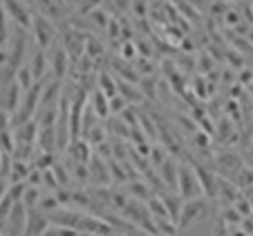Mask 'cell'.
<instances>
[{
	"instance_id": "cell-30",
	"label": "cell",
	"mask_w": 253,
	"mask_h": 236,
	"mask_svg": "<svg viewBox=\"0 0 253 236\" xmlns=\"http://www.w3.org/2000/svg\"><path fill=\"white\" fill-rule=\"evenodd\" d=\"M130 9H132V14L137 16V18H146V16H148V2H146V0H132V7H130Z\"/></svg>"
},
{
	"instance_id": "cell-6",
	"label": "cell",
	"mask_w": 253,
	"mask_h": 236,
	"mask_svg": "<svg viewBox=\"0 0 253 236\" xmlns=\"http://www.w3.org/2000/svg\"><path fill=\"white\" fill-rule=\"evenodd\" d=\"M206 212V200L204 198H197V200H186L184 202V209H182V216H179V225L182 230H186L188 225H193V223L197 221V218H202V214Z\"/></svg>"
},
{
	"instance_id": "cell-17",
	"label": "cell",
	"mask_w": 253,
	"mask_h": 236,
	"mask_svg": "<svg viewBox=\"0 0 253 236\" xmlns=\"http://www.w3.org/2000/svg\"><path fill=\"white\" fill-rule=\"evenodd\" d=\"M32 174V169H29L27 162L23 160H14L11 162V176H9V184H18V182H25Z\"/></svg>"
},
{
	"instance_id": "cell-16",
	"label": "cell",
	"mask_w": 253,
	"mask_h": 236,
	"mask_svg": "<svg viewBox=\"0 0 253 236\" xmlns=\"http://www.w3.org/2000/svg\"><path fill=\"white\" fill-rule=\"evenodd\" d=\"M128 191H130V196L139 202H148L150 198H153V193H150L153 189L143 182V180H132V182H128Z\"/></svg>"
},
{
	"instance_id": "cell-7",
	"label": "cell",
	"mask_w": 253,
	"mask_h": 236,
	"mask_svg": "<svg viewBox=\"0 0 253 236\" xmlns=\"http://www.w3.org/2000/svg\"><path fill=\"white\" fill-rule=\"evenodd\" d=\"M193 169H195V174L197 178H200V184L202 189H204V196L206 198H217V176L211 174V169L202 167L197 160H193Z\"/></svg>"
},
{
	"instance_id": "cell-25",
	"label": "cell",
	"mask_w": 253,
	"mask_h": 236,
	"mask_svg": "<svg viewBox=\"0 0 253 236\" xmlns=\"http://www.w3.org/2000/svg\"><path fill=\"white\" fill-rule=\"evenodd\" d=\"M85 54L92 59V61H96V59L103 57V48H101L99 41H94V39H90V36H87V39H85Z\"/></svg>"
},
{
	"instance_id": "cell-2",
	"label": "cell",
	"mask_w": 253,
	"mask_h": 236,
	"mask_svg": "<svg viewBox=\"0 0 253 236\" xmlns=\"http://www.w3.org/2000/svg\"><path fill=\"white\" fill-rule=\"evenodd\" d=\"M32 34H34V39H36V45H39L41 50L52 48V45H54V39H56V29H54V25L49 23L45 16H41V14L34 16Z\"/></svg>"
},
{
	"instance_id": "cell-11",
	"label": "cell",
	"mask_w": 253,
	"mask_h": 236,
	"mask_svg": "<svg viewBox=\"0 0 253 236\" xmlns=\"http://www.w3.org/2000/svg\"><path fill=\"white\" fill-rule=\"evenodd\" d=\"M67 151L72 153V158H74V162H79V164H90L92 162V149H90V142L87 140H74V142H70V146H67Z\"/></svg>"
},
{
	"instance_id": "cell-37",
	"label": "cell",
	"mask_w": 253,
	"mask_h": 236,
	"mask_svg": "<svg viewBox=\"0 0 253 236\" xmlns=\"http://www.w3.org/2000/svg\"><path fill=\"white\" fill-rule=\"evenodd\" d=\"M27 182H29V187H36V189H41V184H43V171H39V169H34L32 174H29Z\"/></svg>"
},
{
	"instance_id": "cell-34",
	"label": "cell",
	"mask_w": 253,
	"mask_h": 236,
	"mask_svg": "<svg viewBox=\"0 0 253 236\" xmlns=\"http://www.w3.org/2000/svg\"><path fill=\"white\" fill-rule=\"evenodd\" d=\"M52 171H54V176H56V180H58V184H67L70 182V176L65 174V169H63V164H54L52 167Z\"/></svg>"
},
{
	"instance_id": "cell-15",
	"label": "cell",
	"mask_w": 253,
	"mask_h": 236,
	"mask_svg": "<svg viewBox=\"0 0 253 236\" xmlns=\"http://www.w3.org/2000/svg\"><path fill=\"white\" fill-rule=\"evenodd\" d=\"M87 167H90V174H94L92 178H94L99 184L110 182V167L101 162V158H92V162L87 164Z\"/></svg>"
},
{
	"instance_id": "cell-5",
	"label": "cell",
	"mask_w": 253,
	"mask_h": 236,
	"mask_svg": "<svg viewBox=\"0 0 253 236\" xmlns=\"http://www.w3.org/2000/svg\"><path fill=\"white\" fill-rule=\"evenodd\" d=\"M70 57H67L65 48L63 45H52V52H49V72L54 74V79L56 81H61L63 77L67 74V70H70Z\"/></svg>"
},
{
	"instance_id": "cell-23",
	"label": "cell",
	"mask_w": 253,
	"mask_h": 236,
	"mask_svg": "<svg viewBox=\"0 0 253 236\" xmlns=\"http://www.w3.org/2000/svg\"><path fill=\"white\" fill-rule=\"evenodd\" d=\"M155 221V225H157V232H159V236H175V232H177V225L170 221V218H153Z\"/></svg>"
},
{
	"instance_id": "cell-9",
	"label": "cell",
	"mask_w": 253,
	"mask_h": 236,
	"mask_svg": "<svg viewBox=\"0 0 253 236\" xmlns=\"http://www.w3.org/2000/svg\"><path fill=\"white\" fill-rule=\"evenodd\" d=\"M159 180H162L164 187L177 191V184H179V162H177L172 155L159 167Z\"/></svg>"
},
{
	"instance_id": "cell-39",
	"label": "cell",
	"mask_w": 253,
	"mask_h": 236,
	"mask_svg": "<svg viewBox=\"0 0 253 236\" xmlns=\"http://www.w3.org/2000/svg\"><path fill=\"white\" fill-rule=\"evenodd\" d=\"M2 160H5V153H2V149H0V167H2Z\"/></svg>"
},
{
	"instance_id": "cell-13",
	"label": "cell",
	"mask_w": 253,
	"mask_h": 236,
	"mask_svg": "<svg viewBox=\"0 0 253 236\" xmlns=\"http://www.w3.org/2000/svg\"><path fill=\"white\" fill-rule=\"evenodd\" d=\"M117 86H119V95L124 97L128 104H141L143 101V95L137 83H130V81H126V79H117Z\"/></svg>"
},
{
	"instance_id": "cell-35",
	"label": "cell",
	"mask_w": 253,
	"mask_h": 236,
	"mask_svg": "<svg viewBox=\"0 0 253 236\" xmlns=\"http://www.w3.org/2000/svg\"><path fill=\"white\" fill-rule=\"evenodd\" d=\"M240 18H242V16H240V11H235V9H229L224 14V23L229 25V27H233V29L240 25Z\"/></svg>"
},
{
	"instance_id": "cell-40",
	"label": "cell",
	"mask_w": 253,
	"mask_h": 236,
	"mask_svg": "<svg viewBox=\"0 0 253 236\" xmlns=\"http://www.w3.org/2000/svg\"><path fill=\"white\" fill-rule=\"evenodd\" d=\"M72 2H83V0H72Z\"/></svg>"
},
{
	"instance_id": "cell-20",
	"label": "cell",
	"mask_w": 253,
	"mask_h": 236,
	"mask_svg": "<svg viewBox=\"0 0 253 236\" xmlns=\"http://www.w3.org/2000/svg\"><path fill=\"white\" fill-rule=\"evenodd\" d=\"M16 83L23 88V92H29V90L34 88L36 79H34V74H32V70H29V65H23L18 72H16Z\"/></svg>"
},
{
	"instance_id": "cell-4",
	"label": "cell",
	"mask_w": 253,
	"mask_h": 236,
	"mask_svg": "<svg viewBox=\"0 0 253 236\" xmlns=\"http://www.w3.org/2000/svg\"><path fill=\"white\" fill-rule=\"evenodd\" d=\"M0 5H2V9L7 11V16H9L11 20H14L18 27L23 29H32L34 25V16L27 11V7L20 2V0H0Z\"/></svg>"
},
{
	"instance_id": "cell-18",
	"label": "cell",
	"mask_w": 253,
	"mask_h": 236,
	"mask_svg": "<svg viewBox=\"0 0 253 236\" xmlns=\"http://www.w3.org/2000/svg\"><path fill=\"white\" fill-rule=\"evenodd\" d=\"M90 104H92V108H94V113L99 115V119H105V117L110 115V99H108L101 90H94Z\"/></svg>"
},
{
	"instance_id": "cell-42",
	"label": "cell",
	"mask_w": 253,
	"mask_h": 236,
	"mask_svg": "<svg viewBox=\"0 0 253 236\" xmlns=\"http://www.w3.org/2000/svg\"><path fill=\"white\" fill-rule=\"evenodd\" d=\"M251 7H253V5H251Z\"/></svg>"
},
{
	"instance_id": "cell-36",
	"label": "cell",
	"mask_w": 253,
	"mask_h": 236,
	"mask_svg": "<svg viewBox=\"0 0 253 236\" xmlns=\"http://www.w3.org/2000/svg\"><path fill=\"white\" fill-rule=\"evenodd\" d=\"M108 167H110V174L115 180H121V182H126V176H124V167H119V164L115 162V160H110L108 162Z\"/></svg>"
},
{
	"instance_id": "cell-8",
	"label": "cell",
	"mask_w": 253,
	"mask_h": 236,
	"mask_svg": "<svg viewBox=\"0 0 253 236\" xmlns=\"http://www.w3.org/2000/svg\"><path fill=\"white\" fill-rule=\"evenodd\" d=\"M29 216H27V232L25 236H43L47 232V227L52 225L47 218V214H43L41 209H27Z\"/></svg>"
},
{
	"instance_id": "cell-21",
	"label": "cell",
	"mask_w": 253,
	"mask_h": 236,
	"mask_svg": "<svg viewBox=\"0 0 253 236\" xmlns=\"http://www.w3.org/2000/svg\"><path fill=\"white\" fill-rule=\"evenodd\" d=\"M134 72L139 74V77H155V63L153 59H146V57H137V61H134Z\"/></svg>"
},
{
	"instance_id": "cell-1",
	"label": "cell",
	"mask_w": 253,
	"mask_h": 236,
	"mask_svg": "<svg viewBox=\"0 0 253 236\" xmlns=\"http://www.w3.org/2000/svg\"><path fill=\"white\" fill-rule=\"evenodd\" d=\"M177 193L182 196V200H197V198L204 196V189L200 184L195 169L191 162H182L179 164V184H177Z\"/></svg>"
},
{
	"instance_id": "cell-10",
	"label": "cell",
	"mask_w": 253,
	"mask_h": 236,
	"mask_svg": "<svg viewBox=\"0 0 253 236\" xmlns=\"http://www.w3.org/2000/svg\"><path fill=\"white\" fill-rule=\"evenodd\" d=\"M29 70H32L34 79H36V83L43 81L45 77H47V70H49V57L45 54V50H36V52L32 54V59H29Z\"/></svg>"
},
{
	"instance_id": "cell-31",
	"label": "cell",
	"mask_w": 253,
	"mask_h": 236,
	"mask_svg": "<svg viewBox=\"0 0 253 236\" xmlns=\"http://www.w3.org/2000/svg\"><path fill=\"white\" fill-rule=\"evenodd\" d=\"M193 88H195V92L200 97H206V90L211 92V86H209V81H206L202 74H197V77H193Z\"/></svg>"
},
{
	"instance_id": "cell-22",
	"label": "cell",
	"mask_w": 253,
	"mask_h": 236,
	"mask_svg": "<svg viewBox=\"0 0 253 236\" xmlns=\"http://www.w3.org/2000/svg\"><path fill=\"white\" fill-rule=\"evenodd\" d=\"M90 20H92V23H94L99 29H108V25H110V20H112V18H110V14H108L105 9L96 7V9L90 14Z\"/></svg>"
},
{
	"instance_id": "cell-33",
	"label": "cell",
	"mask_w": 253,
	"mask_h": 236,
	"mask_svg": "<svg viewBox=\"0 0 253 236\" xmlns=\"http://www.w3.org/2000/svg\"><path fill=\"white\" fill-rule=\"evenodd\" d=\"M193 142H195L200 149H209V146H211V137H209V133H206V130H197V133L193 135Z\"/></svg>"
},
{
	"instance_id": "cell-41",
	"label": "cell",
	"mask_w": 253,
	"mask_h": 236,
	"mask_svg": "<svg viewBox=\"0 0 253 236\" xmlns=\"http://www.w3.org/2000/svg\"><path fill=\"white\" fill-rule=\"evenodd\" d=\"M251 95H253V86H251Z\"/></svg>"
},
{
	"instance_id": "cell-32",
	"label": "cell",
	"mask_w": 253,
	"mask_h": 236,
	"mask_svg": "<svg viewBox=\"0 0 253 236\" xmlns=\"http://www.w3.org/2000/svg\"><path fill=\"white\" fill-rule=\"evenodd\" d=\"M134 45H137V52H139V57H146V59H153V48H150V43L146 39H137L134 41Z\"/></svg>"
},
{
	"instance_id": "cell-28",
	"label": "cell",
	"mask_w": 253,
	"mask_h": 236,
	"mask_svg": "<svg viewBox=\"0 0 253 236\" xmlns=\"http://www.w3.org/2000/svg\"><path fill=\"white\" fill-rule=\"evenodd\" d=\"M7 39H9V32H7V11L0 5V50L5 48Z\"/></svg>"
},
{
	"instance_id": "cell-3",
	"label": "cell",
	"mask_w": 253,
	"mask_h": 236,
	"mask_svg": "<svg viewBox=\"0 0 253 236\" xmlns=\"http://www.w3.org/2000/svg\"><path fill=\"white\" fill-rule=\"evenodd\" d=\"M27 216H29L27 207H25L23 202H16L14 209L9 212V216L2 221L7 227H9V230H7V236H25V232H27Z\"/></svg>"
},
{
	"instance_id": "cell-12",
	"label": "cell",
	"mask_w": 253,
	"mask_h": 236,
	"mask_svg": "<svg viewBox=\"0 0 253 236\" xmlns=\"http://www.w3.org/2000/svg\"><path fill=\"white\" fill-rule=\"evenodd\" d=\"M162 200H164V205H166V209H168L170 221L175 223V225H179V216H182V209H184L182 196H175V193H164Z\"/></svg>"
},
{
	"instance_id": "cell-27",
	"label": "cell",
	"mask_w": 253,
	"mask_h": 236,
	"mask_svg": "<svg viewBox=\"0 0 253 236\" xmlns=\"http://www.w3.org/2000/svg\"><path fill=\"white\" fill-rule=\"evenodd\" d=\"M128 108H130V104L121 95H117L110 99V115H121V113L128 111Z\"/></svg>"
},
{
	"instance_id": "cell-26",
	"label": "cell",
	"mask_w": 253,
	"mask_h": 236,
	"mask_svg": "<svg viewBox=\"0 0 253 236\" xmlns=\"http://www.w3.org/2000/svg\"><path fill=\"white\" fill-rule=\"evenodd\" d=\"M150 162L155 164V167H162L164 162H166L168 158H170V155H168V151L164 149V146H153V149H150Z\"/></svg>"
},
{
	"instance_id": "cell-24",
	"label": "cell",
	"mask_w": 253,
	"mask_h": 236,
	"mask_svg": "<svg viewBox=\"0 0 253 236\" xmlns=\"http://www.w3.org/2000/svg\"><path fill=\"white\" fill-rule=\"evenodd\" d=\"M121 61L130 63V61H137L139 52H137V45H134V41H126V43H121Z\"/></svg>"
},
{
	"instance_id": "cell-29",
	"label": "cell",
	"mask_w": 253,
	"mask_h": 236,
	"mask_svg": "<svg viewBox=\"0 0 253 236\" xmlns=\"http://www.w3.org/2000/svg\"><path fill=\"white\" fill-rule=\"evenodd\" d=\"M43 236H81L79 232L74 230H67V227H58V225H49L47 232Z\"/></svg>"
},
{
	"instance_id": "cell-19",
	"label": "cell",
	"mask_w": 253,
	"mask_h": 236,
	"mask_svg": "<svg viewBox=\"0 0 253 236\" xmlns=\"http://www.w3.org/2000/svg\"><path fill=\"white\" fill-rule=\"evenodd\" d=\"M137 86H139V90H141V95H143V99L146 101H157L159 83H157V79L155 77H141Z\"/></svg>"
},
{
	"instance_id": "cell-38",
	"label": "cell",
	"mask_w": 253,
	"mask_h": 236,
	"mask_svg": "<svg viewBox=\"0 0 253 236\" xmlns=\"http://www.w3.org/2000/svg\"><path fill=\"white\" fill-rule=\"evenodd\" d=\"M197 65H200V72L206 74V72L213 70V59H209V54H202L200 61H197Z\"/></svg>"
},
{
	"instance_id": "cell-14",
	"label": "cell",
	"mask_w": 253,
	"mask_h": 236,
	"mask_svg": "<svg viewBox=\"0 0 253 236\" xmlns=\"http://www.w3.org/2000/svg\"><path fill=\"white\" fill-rule=\"evenodd\" d=\"M96 83H99V88L96 90H101L108 99H112V97L119 95V86H117V79L112 77L110 72H99V77H96Z\"/></svg>"
}]
</instances>
